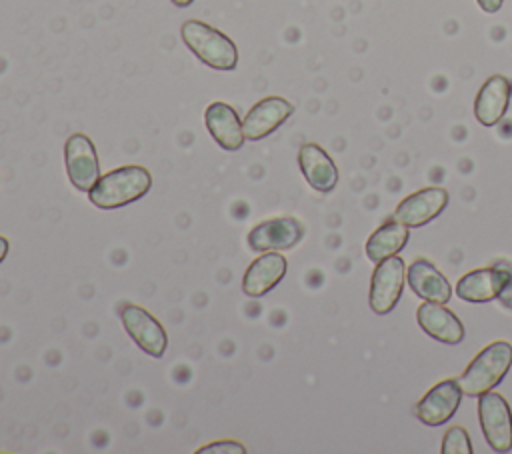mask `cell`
Segmentation results:
<instances>
[{"label": "cell", "mask_w": 512, "mask_h": 454, "mask_svg": "<svg viewBox=\"0 0 512 454\" xmlns=\"http://www.w3.org/2000/svg\"><path fill=\"white\" fill-rule=\"evenodd\" d=\"M150 188L152 174L144 166L128 164L100 176L88 196L96 208L112 210L140 200Z\"/></svg>", "instance_id": "cell-1"}, {"label": "cell", "mask_w": 512, "mask_h": 454, "mask_svg": "<svg viewBox=\"0 0 512 454\" xmlns=\"http://www.w3.org/2000/svg\"><path fill=\"white\" fill-rule=\"evenodd\" d=\"M512 366V344L506 340H494L482 348L474 360L466 366L458 384L464 396L478 398L480 394L496 388Z\"/></svg>", "instance_id": "cell-2"}, {"label": "cell", "mask_w": 512, "mask_h": 454, "mask_svg": "<svg viewBox=\"0 0 512 454\" xmlns=\"http://www.w3.org/2000/svg\"><path fill=\"white\" fill-rule=\"evenodd\" d=\"M180 36L188 50L206 66L222 72H230L236 68L238 48L224 32L192 18L182 24Z\"/></svg>", "instance_id": "cell-3"}, {"label": "cell", "mask_w": 512, "mask_h": 454, "mask_svg": "<svg viewBox=\"0 0 512 454\" xmlns=\"http://www.w3.org/2000/svg\"><path fill=\"white\" fill-rule=\"evenodd\" d=\"M478 398V420L488 446L494 452L512 450V412L506 398L492 390Z\"/></svg>", "instance_id": "cell-4"}, {"label": "cell", "mask_w": 512, "mask_h": 454, "mask_svg": "<svg viewBox=\"0 0 512 454\" xmlns=\"http://www.w3.org/2000/svg\"><path fill=\"white\" fill-rule=\"evenodd\" d=\"M64 164L70 184L80 192H90L100 178V162L90 136L74 132L64 144Z\"/></svg>", "instance_id": "cell-5"}, {"label": "cell", "mask_w": 512, "mask_h": 454, "mask_svg": "<svg viewBox=\"0 0 512 454\" xmlns=\"http://www.w3.org/2000/svg\"><path fill=\"white\" fill-rule=\"evenodd\" d=\"M406 264L400 256L384 258L376 264L370 278V308L374 314L384 316L390 314L404 290Z\"/></svg>", "instance_id": "cell-6"}, {"label": "cell", "mask_w": 512, "mask_h": 454, "mask_svg": "<svg viewBox=\"0 0 512 454\" xmlns=\"http://www.w3.org/2000/svg\"><path fill=\"white\" fill-rule=\"evenodd\" d=\"M120 320L128 336L152 358H162L168 346V334L164 326L146 308L126 304L120 310Z\"/></svg>", "instance_id": "cell-7"}, {"label": "cell", "mask_w": 512, "mask_h": 454, "mask_svg": "<svg viewBox=\"0 0 512 454\" xmlns=\"http://www.w3.org/2000/svg\"><path fill=\"white\" fill-rule=\"evenodd\" d=\"M304 238V226L290 216L270 218L256 224L248 236V248L252 252H282L294 248Z\"/></svg>", "instance_id": "cell-8"}, {"label": "cell", "mask_w": 512, "mask_h": 454, "mask_svg": "<svg viewBox=\"0 0 512 454\" xmlns=\"http://www.w3.org/2000/svg\"><path fill=\"white\" fill-rule=\"evenodd\" d=\"M506 282H508L506 260H498L492 266L466 272L456 282V294L458 298L472 304L492 302V300H498V296L504 292Z\"/></svg>", "instance_id": "cell-9"}, {"label": "cell", "mask_w": 512, "mask_h": 454, "mask_svg": "<svg viewBox=\"0 0 512 454\" xmlns=\"http://www.w3.org/2000/svg\"><path fill=\"white\" fill-rule=\"evenodd\" d=\"M462 388L458 378H446L434 384L416 404L414 414L426 426H442L446 424L458 410L462 400Z\"/></svg>", "instance_id": "cell-10"}, {"label": "cell", "mask_w": 512, "mask_h": 454, "mask_svg": "<svg viewBox=\"0 0 512 454\" xmlns=\"http://www.w3.org/2000/svg\"><path fill=\"white\" fill-rule=\"evenodd\" d=\"M448 190L442 186H426L406 196L394 210V218L408 228H418L438 218L448 206Z\"/></svg>", "instance_id": "cell-11"}, {"label": "cell", "mask_w": 512, "mask_h": 454, "mask_svg": "<svg viewBox=\"0 0 512 454\" xmlns=\"http://www.w3.org/2000/svg\"><path fill=\"white\" fill-rule=\"evenodd\" d=\"M292 114V102H288L282 96H266L246 112L242 120L244 138L250 142H258L270 136L274 130H278Z\"/></svg>", "instance_id": "cell-12"}, {"label": "cell", "mask_w": 512, "mask_h": 454, "mask_svg": "<svg viewBox=\"0 0 512 454\" xmlns=\"http://www.w3.org/2000/svg\"><path fill=\"white\" fill-rule=\"evenodd\" d=\"M416 320L422 332H426L430 338L442 344L454 346L464 340V334H466L464 324L444 304L424 300L416 310Z\"/></svg>", "instance_id": "cell-13"}, {"label": "cell", "mask_w": 512, "mask_h": 454, "mask_svg": "<svg viewBox=\"0 0 512 454\" xmlns=\"http://www.w3.org/2000/svg\"><path fill=\"white\" fill-rule=\"evenodd\" d=\"M510 98H512V82L502 74H492L476 94V100H474L476 120L486 128L496 126L504 118Z\"/></svg>", "instance_id": "cell-14"}, {"label": "cell", "mask_w": 512, "mask_h": 454, "mask_svg": "<svg viewBox=\"0 0 512 454\" xmlns=\"http://www.w3.org/2000/svg\"><path fill=\"white\" fill-rule=\"evenodd\" d=\"M288 262L280 252H262L244 272L242 290L250 298H260L274 290L286 276Z\"/></svg>", "instance_id": "cell-15"}, {"label": "cell", "mask_w": 512, "mask_h": 454, "mask_svg": "<svg viewBox=\"0 0 512 454\" xmlns=\"http://www.w3.org/2000/svg\"><path fill=\"white\" fill-rule=\"evenodd\" d=\"M298 164H300L302 176L306 178L310 188H314L316 192L328 194L336 188L338 168L322 146L314 142L302 144L298 150Z\"/></svg>", "instance_id": "cell-16"}, {"label": "cell", "mask_w": 512, "mask_h": 454, "mask_svg": "<svg viewBox=\"0 0 512 454\" xmlns=\"http://www.w3.org/2000/svg\"><path fill=\"white\" fill-rule=\"evenodd\" d=\"M204 124L216 144L224 150H240L244 144V130L238 112L226 102H212L204 112Z\"/></svg>", "instance_id": "cell-17"}, {"label": "cell", "mask_w": 512, "mask_h": 454, "mask_svg": "<svg viewBox=\"0 0 512 454\" xmlns=\"http://www.w3.org/2000/svg\"><path fill=\"white\" fill-rule=\"evenodd\" d=\"M406 278L412 292L428 302L446 304L452 296V286L446 276L426 258H418L406 268Z\"/></svg>", "instance_id": "cell-18"}, {"label": "cell", "mask_w": 512, "mask_h": 454, "mask_svg": "<svg viewBox=\"0 0 512 454\" xmlns=\"http://www.w3.org/2000/svg\"><path fill=\"white\" fill-rule=\"evenodd\" d=\"M408 236H410L408 226L392 216V218L384 220V224L372 232V236L366 240L364 252L370 262L378 264L380 260L390 258L396 252H400L406 246Z\"/></svg>", "instance_id": "cell-19"}, {"label": "cell", "mask_w": 512, "mask_h": 454, "mask_svg": "<svg viewBox=\"0 0 512 454\" xmlns=\"http://www.w3.org/2000/svg\"><path fill=\"white\" fill-rule=\"evenodd\" d=\"M442 454H472L470 436L462 426H450L444 432Z\"/></svg>", "instance_id": "cell-20"}, {"label": "cell", "mask_w": 512, "mask_h": 454, "mask_svg": "<svg viewBox=\"0 0 512 454\" xmlns=\"http://www.w3.org/2000/svg\"><path fill=\"white\" fill-rule=\"evenodd\" d=\"M210 452H226V454H244L246 448L236 440H218L204 448H198L196 454H210Z\"/></svg>", "instance_id": "cell-21"}, {"label": "cell", "mask_w": 512, "mask_h": 454, "mask_svg": "<svg viewBox=\"0 0 512 454\" xmlns=\"http://www.w3.org/2000/svg\"><path fill=\"white\" fill-rule=\"evenodd\" d=\"M506 266H508V282H506L504 292L498 296V302H500L504 308L512 310V262L506 260Z\"/></svg>", "instance_id": "cell-22"}, {"label": "cell", "mask_w": 512, "mask_h": 454, "mask_svg": "<svg viewBox=\"0 0 512 454\" xmlns=\"http://www.w3.org/2000/svg\"><path fill=\"white\" fill-rule=\"evenodd\" d=\"M478 2V6L486 12V14H494V12H498L500 8H502V2L504 0H476Z\"/></svg>", "instance_id": "cell-23"}, {"label": "cell", "mask_w": 512, "mask_h": 454, "mask_svg": "<svg viewBox=\"0 0 512 454\" xmlns=\"http://www.w3.org/2000/svg\"><path fill=\"white\" fill-rule=\"evenodd\" d=\"M8 250H10V242H8V238L0 236V262L8 256Z\"/></svg>", "instance_id": "cell-24"}, {"label": "cell", "mask_w": 512, "mask_h": 454, "mask_svg": "<svg viewBox=\"0 0 512 454\" xmlns=\"http://www.w3.org/2000/svg\"><path fill=\"white\" fill-rule=\"evenodd\" d=\"M174 6H178V8H186V6H190L194 0H170Z\"/></svg>", "instance_id": "cell-25"}]
</instances>
